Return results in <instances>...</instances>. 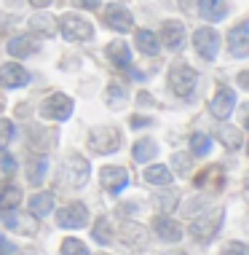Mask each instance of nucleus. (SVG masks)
Listing matches in <instances>:
<instances>
[{"instance_id": "f257e3e1", "label": "nucleus", "mask_w": 249, "mask_h": 255, "mask_svg": "<svg viewBox=\"0 0 249 255\" xmlns=\"http://www.w3.org/2000/svg\"><path fill=\"white\" fill-rule=\"evenodd\" d=\"M196 84H198V75H196V70H193L190 65H185V62L171 65L169 86H171V92H174L177 97H190V94L196 92Z\"/></svg>"}, {"instance_id": "f03ea898", "label": "nucleus", "mask_w": 249, "mask_h": 255, "mask_svg": "<svg viewBox=\"0 0 249 255\" xmlns=\"http://www.w3.org/2000/svg\"><path fill=\"white\" fill-rule=\"evenodd\" d=\"M88 148L99 156L115 153V150L121 148V132L113 127H96V129H91V134H88Z\"/></svg>"}, {"instance_id": "7ed1b4c3", "label": "nucleus", "mask_w": 249, "mask_h": 255, "mask_svg": "<svg viewBox=\"0 0 249 255\" xmlns=\"http://www.w3.org/2000/svg\"><path fill=\"white\" fill-rule=\"evenodd\" d=\"M59 32L65 35V40H91L94 27L88 19L78 16V13H65L59 19Z\"/></svg>"}, {"instance_id": "20e7f679", "label": "nucleus", "mask_w": 249, "mask_h": 255, "mask_svg": "<svg viewBox=\"0 0 249 255\" xmlns=\"http://www.w3.org/2000/svg\"><path fill=\"white\" fill-rule=\"evenodd\" d=\"M223 207H217V210H212L209 215H204V218H198V220H193L190 223V237L196 239V242H209V239L214 237V234L220 231V226H223Z\"/></svg>"}, {"instance_id": "39448f33", "label": "nucleus", "mask_w": 249, "mask_h": 255, "mask_svg": "<svg viewBox=\"0 0 249 255\" xmlns=\"http://www.w3.org/2000/svg\"><path fill=\"white\" fill-rule=\"evenodd\" d=\"M40 116H43V119H51V121H67L73 116V100L62 92L51 94V97L43 102V108H40Z\"/></svg>"}, {"instance_id": "423d86ee", "label": "nucleus", "mask_w": 249, "mask_h": 255, "mask_svg": "<svg viewBox=\"0 0 249 255\" xmlns=\"http://www.w3.org/2000/svg\"><path fill=\"white\" fill-rule=\"evenodd\" d=\"M65 183L70 185V188H81V185L88 183V175H91V167H88V161L83 156H70L65 161Z\"/></svg>"}, {"instance_id": "0eeeda50", "label": "nucleus", "mask_w": 249, "mask_h": 255, "mask_svg": "<svg viewBox=\"0 0 249 255\" xmlns=\"http://www.w3.org/2000/svg\"><path fill=\"white\" fill-rule=\"evenodd\" d=\"M86 223H88V210H86V204H81V202H73V204L62 207L57 212L59 229H83Z\"/></svg>"}, {"instance_id": "6e6552de", "label": "nucleus", "mask_w": 249, "mask_h": 255, "mask_svg": "<svg viewBox=\"0 0 249 255\" xmlns=\"http://www.w3.org/2000/svg\"><path fill=\"white\" fill-rule=\"evenodd\" d=\"M102 16H105V24L110 27V30H115V32H129L131 27H134L131 11L126 8V5H121V3H110Z\"/></svg>"}, {"instance_id": "1a4fd4ad", "label": "nucleus", "mask_w": 249, "mask_h": 255, "mask_svg": "<svg viewBox=\"0 0 249 255\" xmlns=\"http://www.w3.org/2000/svg\"><path fill=\"white\" fill-rule=\"evenodd\" d=\"M193 46H196V51L201 54L204 59H214L220 51V35L217 30H212V27H201V30H196V35H193Z\"/></svg>"}, {"instance_id": "9d476101", "label": "nucleus", "mask_w": 249, "mask_h": 255, "mask_svg": "<svg viewBox=\"0 0 249 255\" xmlns=\"http://www.w3.org/2000/svg\"><path fill=\"white\" fill-rule=\"evenodd\" d=\"M99 183L105 191H110L113 196H118L129 185V172L123 167H102L99 169Z\"/></svg>"}, {"instance_id": "9b49d317", "label": "nucleus", "mask_w": 249, "mask_h": 255, "mask_svg": "<svg viewBox=\"0 0 249 255\" xmlns=\"http://www.w3.org/2000/svg\"><path fill=\"white\" fill-rule=\"evenodd\" d=\"M27 84H30V73H27L22 65H16V62H5V65H0V86L22 89Z\"/></svg>"}, {"instance_id": "f8f14e48", "label": "nucleus", "mask_w": 249, "mask_h": 255, "mask_svg": "<svg viewBox=\"0 0 249 255\" xmlns=\"http://www.w3.org/2000/svg\"><path fill=\"white\" fill-rule=\"evenodd\" d=\"M228 49H231L233 57L244 59L249 54V22H239L228 32Z\"/></svg>"}, {"instance_id": "ddd939ff", "label": "nucleus", "mask_w": 249, "mask_h": 255, "mask_svg": "<svg viewBox=\"0 0 249 255\" xmlns=\"http://www.w3.org/2000/svg\"><path fill=\"white\" fill-rule=\"evenodd\" d=\"M233 108H236V94L231 89H217V94L209 102V113L214 119H231Z\"/></svg>"}, {"instance_id": "4468645a", "label": "nucleus", "mask_w": 249, "mask_h": 255, "mask_svg": "<svg viewBox=\"0 0 249 255\" xmlns=\"http://www.w3.org/2000/svg\"><path fill=\"white\" fill-rule=\"evenodd\" d=\"M153 231H156L158 239H164V242H179V239H182V226H179L177 220H171V218L158 215L153 220Z\"/></svg>"}, {"instance_id": "2eb2a0df", "label": "nucleus", "mask_w": 249, "mask_h": 255, "mask_svg": "<svg viewBox=\"0 0 249 255\" xmlns=\"http://www.w3.org/2000/svg\"><path fill=\"white\" fill-rule=\"evenodd\" d=\"M198 13L206 22H223L228 16V3L225 0H198Z\"/></svg>"}, {"instance_id": "dca6fc26", "label": "nucleus", "mask_w": 249, "mask_h": 255, "mask_svg": "<svg viewBox=\"0 0 249 255\" xmlns=\"http://www.w3.org/2000/svg\"><path fill=\"white\" fill-rule=\"evenodd\" d=\"M161 40L166 49H179V46L185 43V27L179 22H164V30H161Z\"/></svg>"}, {"instance_id": "f3484780", "label": "nucleus", "mask_w": 249, "mask_h": 255, "mask_svg": "<svg viewBox=\"0 0 249 255\" xmlns=\"http://www.w3.org/2000/svg\"><path fill=\"white\" fill-rule=\"evenodd\" d=\"M38 51V40H32L30 35H16L8 40V54H13V57L24 59V57H32V54Z\"/></svg>"}, {"instance_id": "a211bd4d", "label": "nucleus", "mask_w": 249, "mask_h": 255, "mask_svg": "<svg viewBox=\"0 0 249 255\" xmlns=\"http://www.w3.org/2000/svg\"><path fill=\"white\" fill-rule=\"evenodd\" d=\"M107 57L115 67H131V49L126 40H113L107 46Z\"/></svg>"}, {"instance_id": "6ab92c4d", "label": "nucleus", "mask_w": 249, "mask_h": 255, "mask_svg": "<svg viewBox=\"0 0 249 255\" xmlns=\"http://www.w3.org/2000/svg\"><path fill=\"white\" fill-rule=\"evenodd\" d=\"M51 210H54V196L48 194V191H43V194H32L30 199V212L35 218H46V215H51Z\"/></svg>"}, {"instance_id": "aec40b11", "label": "nucleus", "mask_w": 249, "mask_h": 255, "mask_svg": "<svg viewBox=\"0 0 249 255\" xmlns=\"http://www.w3.org/2000/svg\"><path fill=\"white\" fill-rule=\"evenodd\" d=\"M19 202H22V191L16 188L13 183L0 185V212L3 210H16Z\"/></svg>"}, {"instance_id": "412c9836", "label": "nucleus", "mask_w": 249, "mask_h": 255, "mask_svg": "<svg viewBox=\"0 0 249 255\" xmlns=\"http://www.w3.org/2000/svg\"><path fill=\"white\" fill-rule=\"evenodd\" d=\"M137 49H140L142 54H148V57H156L158 49H161V40H158L156 32L140 30V32H137Z\"/></svg>"}, {"instance_id": "4be33fe9", "label": "nucleus", "mask_w": 249, "mask_h": 255, "mask_svg": "<svg viewBox=\"0 0 249 255\" xmlns=\"http://www.w3.org/2000/svg\"><path fill=\"white\" fill-rule=\"evenodd\" d=\"M145 180H148L150 185H169L171 183V169L164 167V164H150L148 169H145Z\"/></svg>"}, {"instance_id": "5701e85b", "label": "nucleus", "mask_w": 249, "mask_h": 255, "mask_svg": "<svg viewBox=\"0 0 249 255\" xmlns=\"http://www.w3.org/2000/svg\"><path fill=\"white\" fill-rule=\"evenodd\" d=\"M158 153V145L153 140H137L134 142V148H131V156H134V161H153Z\"/></svg>"}, {"instance_id": "b1692460", "label": "nucleus", "mask_w": 249, "mask_h": 255, "mask_svg": "<svg viewBox=\"0 0 249 255\" xmlns=\"http://www.w3.org/2000/svg\"><path fill=\"white\" fill-rule=\"evenodd\" d=\"M121 239H123L129 247H134V250L145 247V231H142V226L126 223V226H123V231H121Z\"/></svg>"}, {"instance_id": "393cba45", "label": "nucleus", "mask_w": 249, "mask_h": 255, "mask_svg": "<svg viewBox=\"0 0 249 255\" xmlns=\"http://www.w3.org/2000/svg\"><path fill=\"white\" fill-rule=\"evenodd\" d=\"M46 169H48V158L46 156H35V158H30V164H27V180L30 183H43V177H46Z\"/></svg>"}, {"instance_id": "a878e982", "label": "nucleus", "mask_w": 249, "mask_h": 255, "mask_svg": "<svg viewBox=\"0 0 249 255\" xmlns=\"http://www.w3.org/2000/svg\"><path fill=\"white\" fill-rule=\"evenodd\" d=\"M220 137H223V145L231 148V150H239L244 145V137H241V129H233V127H223L220 129Z\"/></svg>"}, {"instance_id": "bb28decb", "label": "nucleus", "mask_w": 249, "mask_h": 255, "mask_svg": "<svg viewBox=\"0 0 249 255\" xmlns=\"http://www.w3.org/2000/svg\"><path fill=\"white\" fill-rule=\"evenodd\" d=\"M94 239H96L99 245H110V242H113V226H110L107 218H99V220H96V226H94Z\"/></svg>"}, {"instance_id": "cd10ccee", "label": "nucleus", "mask_w": 249, "mask_h": 255, "mask_svg": "<svg viewBox=\"0 0 249 255\" xmlns=\"http://www.w3.org/2000/svg\"><path fill=\"white\" fill-rule=\"evenodd\" d=\"M190 150H193V156H209V150H212V140L206 134L201 132H196L190 137Z\"/></svg>"}, {"instance_id": "c85d7f7f", "label": "nucleus", "mask_w": 249, "mask_h": 255, "mask_svg": "<svg viewBox=\"0 0 249 255\" xmlns=\"http://www.w3.org/2000/svg\"><path fill=\"white\" fill-rule=\"evenodd\" d=\"M166 188H169V185H166ZM177 191H166V196H153V202H156V207H158V210H164V212H171V210H174V207H177Z\"/></svg>"}, {"instance_id": "c756f323", "label": "nucleus", "mask_w": 249, "mask_h": 255, "mask_svg": "<svg viewBox=\"0 0 249 255\" xmlns=\"http://www.w3.org/2000/svg\"><path fill=\"white\" fill-rule=\"evenodd\" d=\"M62 255H88V247L81 242V239H65L62 242Z\"/></svg>"}, {"instance_id": "7c9ffc66", "label": "nucleus", "mask_w": 249, "mask_h": 255, "mask_svg": "<svg viewBox=\"0 0 249 255\" xmlns=\"http://www.w3.org/2000/svg\"><path fill=\"white\" fill-rule=\"evenodd\" d=\"M107 105H110V108L126 105V92H123L121 86H110V89H107Z\"/></svg>"}, {"instance_id": "2f4dec72", "label": "nucleus", "mask_w": 249, "mask_h": 255, "mask_svg": "<svg viewBox=\"0 0 249 255\" xmlns=\"http://www.w3.org/2000/svg\"><path fill=\"white\" fill-rule=\"evenodd\" d=\"M13 140V124L8 119H0V145Z\"/></svg>"}, {"instance_id": "473e14b6", "label": "nucleus", "mask_w": 249, "mask_h": 255, "mask_svg": "<svg viewBox=\"0 0 249 255\" xmlns=\"http://www.w3.org/2000/svg\"><path fill=\"white\" fill-rule=\"evenodd\" d=\"M174 169L179 172V175H185V172H190V156H185V153H174Z\"/></svg>"}, {"instance_id": "72a5a7b5", "label": "nucleus", "mask_w": 249, "mask_h": 255, "mask_svg": "<svg viewBox=\"0 0 249 255\" xmlns=\"http://www.w3.org/2000/svg\"><path fill=\"white\" fill-rule=\"evenodd\" d=\"M32 27L40 30V32H46V35H51V32H54V24H51V19H48V16H35V19H32Z\"/></svg>"}, {"instance_id": "f704fd0d", "label": "nucleus", "mask_w": 249, "mask_h": 255, "mask_svg": "<svg viewBox=\"0 0 249 255\" xmlns=\"http://www.w3.org/2000/svg\"><path fill=\"white\" fill-rule=\"evenodd\" d=\"M223 255H247V247H244V242H231L223 250Z\"/></svg>"}, {"instance_id": "c9c22d12", "label": "nucleus", "mask_w": 249, "mask_h": 255, "mask_svg": "<svg viewBox=\"0 0 249 255\" xmlns=\"http://www.w3.org/2000/svg\"><path fill=\"white\" fill-rule=\"evenodd\" d=\"M0 169H3L5 175L16 169V161H13V156H11V153H3V164H0Z\"/></svg>"}, {"instance_id": "e433bc0d", "label": "nucleus", "mask_w": 249, "mask_h": 255, "mask_svg": "<svg viewBox=\"0 0 249 255\" xmlns=\"http://www.w3.org/2000/svg\"><path fill=\"white\" fill-rule=\"evenodd\" d=\"M81 8H99V0H75Z\"/></svg>"}, {"instance_id": "4c0bfd02", "label": "nucleus", "mask_w": 249, "mask_h": 255, "mask_svg": "<svg viewBox=\"0 0 249 255\" xmlns=\"http://www.w3.org/2000/svg\"><path fill=\"white\" fill-rule=\"evenodd\" d=\"M13 253V247H11V242H5L3 237H0V255H11Z\"/></svg>"}, {"instance_id": "58836bf2", "label": "nucleus", "mask_w": 249, "mask_h": 255, "mask_svg": "<svg viewBox=\"0 0 249 255\" xmlns=\"http://www.w3.org/2000/svg\"><path fill=\"white\" fill-rule=\"evenodd\" d=\"M148 124H150V119H140V116L131 119V127H148Z\"/></svg>"}, {"instance_id": "ea45409f", "label": "nucleus", "mask_w": 249, "mask_h": 255, "mask_svg": "<svg viewBox=\"0 0 249 255\" xmlns=\"http://www.w3.org/2000/svg\"><path fill=\"white\" fill-rule=\"evenodd\" d=\"M35 8H46V5H51V0H30Z\"/></svg>"}, {"instance_id": "a19ab883", "label": "nucleus", "mask_w": 249, "mask_h": 255, "mask_svg": "<svg viewBox=\"0 0 249 255\" xmlns=\"http://www.w3.org/2000/svg\"><path fill=\"white\" fill-rule=\"evenodd\" d=\"M166 255H185V253H179V250H171V253H166Z\"/></svg>"}, {"instance_id": "79ce46f5", "label": "nucleus", "mask_w": 249, "mask_h": 255, "mask_svg": "<svg viewBox=\"0 0 249 255\" xmlns=\"http://www.w3.org/2000/svg\"><path fill=\"white\" fill-rule=\"evenodd\" d=\"M3 108H5V102H3V100H0V110H3Z\"/></svg>"}, {"instance_id": "37998d69", "label": "nucleus", "mask_w": 249, "mask_h": 255, "mask_svg": "<svg viewBox=\"0 0 249 255\" xmlns=\"http://www.w3.org/2000/svg\"><path fill=\"white\" fill-rule=\"evenodd\" d=\"M185 3H188V0H182V5H185Z\"/></svg>"}]
</instances>
